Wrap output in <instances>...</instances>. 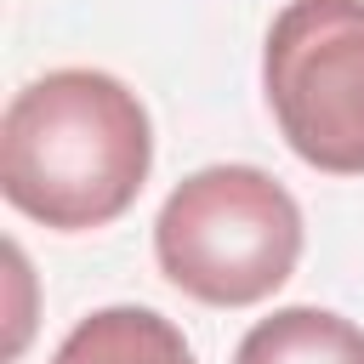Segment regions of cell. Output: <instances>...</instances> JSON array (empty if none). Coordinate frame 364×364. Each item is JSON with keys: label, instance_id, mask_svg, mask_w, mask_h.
Listing matches in <instances>:
<instances>
[{"label": "cell", "instance_id": "1", "mask_svg": "<svg viewBox=\"0 0 364 364\" xmlns=\"http://www.w3.org/2000/svg\"><path fill=\"white\" fill-rule=\"evenodd\" d=\"M154 171L142 97L102 68L28 80L0 119V193L40 228L91 233L119 222Z\"/></svg>", "mask_w": 364, "mask_h": 364}, {"label": "cell", "instance_id": "2", "mask_svg": "<svg viewBox=\"0 0 364 364\" xmlns=\"http://www.w3.org/2000/svg\"><path fill=\"white\" fill-rule=\"evenodd\" d=\"M301 205L262 165H205L154 222L159 273L205 307H256L301 262Z\"/></svg>", "mask_w": 364, "mask_h": 364}, {"label": "cell", "instance_id": "3", "mask_svg": "<svg viewBox=\"0 0 364 364\" xmlns=\"http://www.w3.org/2000/svg\"><path fill=\"white\" fill-rule=\"evenodd\" d=\"M262 91L301 165L364 176V0H290L262 46Z\"/></svg>", "mask_w": 364, "mask_h": 364}, {"label": "cell", "instance_id": "4", "mask_svg": "<svg viewBox=\"0 0 364 364\" xmlns=\"http://www.w3.org/2000/svg\"><path fill=\"white\" fill-rule=\"evenodd\" d=\"M51 364H193L182 330L154 307H97L51 353Z\"/></svg>", "mask_w": 364, "mask_h": 364}, {"label": "cell", "instance_id": "5", "mask_svg": "<svg viewBox=\"0 0 364 364\" xmlns=\"http://www.w3.org/2000/svg\"><path fill=\"white\" fill-rule=\"evenodd\" d=\"M233 364H364V330L330 307H279L245 330Z\"/></svg>", "mask_w": 364, "mask_h": 364}]
</instances>
